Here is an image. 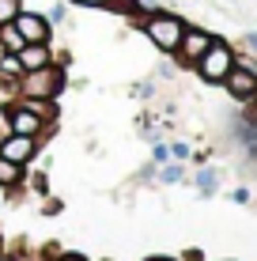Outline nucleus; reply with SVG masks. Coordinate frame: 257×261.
I'll list each match as a JSON object with an SVG mask.
<instances>
[{
    "label": "nucleus",
    "instance_id": "nucleus-1",
    "mask_svg": "<svg viewBox=\"0 0 257 261\" xmlns=\"http://www.w3.org/2000/svg\"><path fill=\"white\" fill-rule=\"evenodd\" d=\"M201 76L208 80V84H223V76L235 68V53L223 46V42H212V46L201 53Z\"/></svg>",
    "mask_w": 257,
    "mask_h": 261
},
{
    "label": "nucleus",
    "instance_id": "nucleus-2",
    "mask_svg": "<svg viewBox=\"0 0 257 261\" xmlns=\"http://www.w3.org/2000/svg\"><path fill=\"white\" fill-rule=\"evenodd\" d=\"M19 91L26 98H49V95H57L61 91V68H34V72H23V84H19Z\"/></svg>",
    "mask_w": 257,
    "mask_h": 261
},
{
    "label": "nucleus",
    "instance_id": "nucleus-3",
    "mask_svg": "<svg viewBox=\"0 0 257 261\" xmlns=\"http://www.w3.org/2000/svg\"><path fill=\"white\" fill-rule=\"evenodd\" d=\"M144 31H148V38H152L159 49H178L185 27H182V19H174V15H152Z\"/></svg>",
    "mask_w": 257,
    "mask_h": 261
},
{
    "label": "nucleus",
    "instance_id": "nucleus-4",
    "mask_svg": "<svg viewBox=\"0 0 257 261\" xmlns=\"http://www.w3.org/2000/svg\"><path fill=\"white\" fill-rule=\"evenodd\" d=\"M8 125H12V133H19V137H38L42 129V114H34L31 106H8Z\"/></svg>",
    "mask_w": 257,
    "mask_h": 261
},
{
    "label": "nucleus",
    "instance_id": "nucleus-5",
    "mask_svg": "<svg viewBox=\"0 0 257 261\" xmlns=\"http://www.w3.org/2000/svg\"><path fill=\"white\" fill-rule=\"evenodd\" d=\"M223 84L231 87L235 98H250V95H257V72H253L250 65H235V68L223 76Z\"/></svg>",
    "mask_w": 257,
    "mask_h": 261
},
{
    "label": "nucleus",
    "instance_id": "nucleus-6",
    "mask_svg": "<svg viewBox=\"0 0 257 261\" xmlns=\"http://www.w3.org/2000/svg\"><path fill=\"white\" fill-rule=\"evenodd\" d=\"M15 31L23 34V42H46L49 38V23L42 19V15H31V12H19L15 15Z\"/></svg>",
    "mask_w": 257,
    "mask_h": 261
},
{
    "label": "nucleus",
    "instance_id": "nucleus-7",
    "mask_svg": "<svg viewBox=\"0 0 257 261\" xmlns=\"http://www.w3.org/2000/svg\"><path fill=\"white\" fill-rule=\"evenodd\" d=\"M0 155L23 167L26 159H34V137H19V133H12L8 140H0Z\"/></svg>",
    "mask_w": 257,
    "mask_h": 261
},
{
    "label": "nucleus",
    "instance_id": "nucleus-8",
    "mask_svg": "<svg viewBox=\"0 0 257 261\" xmlns=\"http://www.w3.org/2000/svg\"><path fill=\"white\" fill-rule=\"evenodd\" d=\"M15 57H19L23 72H34V68H46V65H49V49H46V42H26V46L15 53Z\"/></svg>",
    "mask_w": 257,
    "mask_h": 261
},
{
    "label": "nucleus",
    "instance_id": "nucleus-9",
    "mask_svg": "<svg viewBox=\"0 0 257 261\" xmlns=\"http://www.w3.org/2000/svg\"><path fill=\"white\" fill-rule=\"evenodd\" d=\"M208 46H212V38H208L205 31H185L182 42H178V49H182L185 61H201V53H205Z\"/></svg>",
    "mask_w": 257,
    "mask_h": 261
},
{
    "label": "nucleus",
    "instance_id": "nucleus-10",
    "mask_svg": "<svg viewBox=\"0 0 257 261\" xmlns=\"http://www.w3.org/2000/svg\"><path fill=\"white\" fill-rule=\"evenodd\" d=\"M0 46H4V53H19L26 46L23 34L15 31V23H0Z\"/></svg>",
    "mask_w": 257,
    "mask_h": 261
},
{
    "label": "nucleus",
    "instance_id": "nucleus-11",
    "mask_svg": "<svg viewBox=\"0 0 257 261\" xmlns=\"http://www.w3.org/2000/svg\"><path fill=\"white\" fill-rule=\"evenodd\" d=\"M23 178V167L19 163H12V159H4L0 155V186H15Z\"/></svg>",
    "mask_w": 257,
    "mask_h": 261
},
{
    "label": "nucleus",
    "instance_id": "nucleus-12",
    "mask_svg": "<svg viewBox=\"0 0 257 261\" xmlns=\"http://www.w3.org/2000/svg\"><path fill=\"white\" fill-rule=\"evenodd\" d=\"M216 186H219V174H216V170H201V174H197V190L205 193V197L216 193Z\"/></svg>",
    "mask_w": 257,
    "mask_h": 261
},
{
    "label": "nucleus",
    "instance_id": "nucleus-13",
    "mask_svg": "<svg viewBox=\"0 0 257 261\" xmlns=\"http://www.w3.org/2000/svg\"><path fill=\"white\" fill-rule=\"evenodd\" d=\"M0 76H23V65H19L15 53H4V57H0Z\"/></svg>",
    "mask_w": 257,
    "mask_h": 261
},
{
    "label": "nucleus",
    "instance_id": "nucleus-14",
    "mask_svg": "<svg viewBox=\"0 0 257 261\" xmlns=\"http://www.w3.org/2000/svg\"><path fill=\"white\" fill-rule=\"evenodd\" d=\"M19 15V0H0V23H12Z\"/></svg>",
    "mask_w": 257,
    "mask_h": 261
},
{
    "label": "nucleus",
    "instance_id": "nucleus-15",
    "mask_svg": "<svg viewBox=\"0 0 257 261\" xmlns=\"http://www.w3.org/2000/svg\"><path fill=\"white\" fill-rule=\"evenodd\" d=\"M159 178H163V182H178V178H182V167H178V163H174V167H163V174H159Z\"/></svg>",
    "mask_w": 257,
    "mask_h": 261
},
{
    "label": "nucleus",
    "instance_id": "nucleus-16",
    "mask_svg": "<svg viewBox=\"0 0 257 261\" xmlns=\"http://www.w3.org/2000/svg\"><path fill=\"white\" fill-rule=\"evenodd\" d=\"M170 155H174V159H185V155H189V144H182V140L170 144Z\"/></svg>",
    "mask_w": 257,
    "mask_h": 261
},
{
    "label": "nucleus",
    "instance_id": "nucleus-17",
    "mask_svg": "<svg viewBox=\"0 0 257 261\" xmlns=\"http://www.w3.org/2000/svg\"><path fill=\"white\" fill-rule=\"evenodd\" d=\"M166 159H170V148H166V144H155V163H166Z\"/></svg>",
    "mask_w": 257,
    "mask_h": 261
},
{
    "label": "nucleus",
    "instance_id": "nucleus-18",
    "mask_svg": "<svg viewBox=\"0 0 257 261\" xmlns=\"http://www.w3.org/2000/svg\"><path fill=\"white\" fill-rule=\"evenodd\" d=\"M246 42H250V49L257 53V31H253V34H246Z\"/></svg>",
    "mask_w": 257,
    "mask_h": 261
},
{
    "label": "nucleus",
    "instance_id": "nucleus-19",
    "mask_svg": "<svg viewBox=\"0 0 257 261\" xmlns=\"http://www.w3.org/2000/svg\"><path fill=\"white\" fill-rule=\"evenodd\" d=\"M79 4H91V8H99V4H106V0H79Z\"/></svg>",
    "mask_w": 257,
    "mask_h": 261
},
{
    "label": "nucleus",
    "instance_id": "nucleus-20",
    "mask_svg": "<svg viewBox=\"0 0 257 261\" xmlns=\"http://www.w3.org/2000/svg\"><path fill=\"white\" fill-rule=\"evenodd\" d=\"M61 261H79V257H72V254H68V257H61Z\"/></svg>",
    "mask_w": 257,
    "mask_h": 261
},
{
    "label": "nucleus",
    "instance_id": "nucleus-21",
    "mask_svg": "<svg viewBox=\"0 0 257 261\" xmlns=\"http://www.w3.org/2000/svg\"><path fill=\"white\" fill-rule=\"evenodd\" d=\"M152 261H170V257H152Z\"/></svg>",
    "mask_w": 257,
    "mask_h": 261
},
{
    "label": "nucleus",
    "instance_id": "nucleus-22",
    "mask_svg": "<svg viewBox=\"0 0 257 261\" xmlns=\"http://www.w3.org/2000/svg\"><path fill=\"white\" fill-rule=\"evenodd\" d=\"M0 261H12V257H0Z\"/></svg>",
    "mask_w": 257,
    "mask_h": 261
}]
</instances>
